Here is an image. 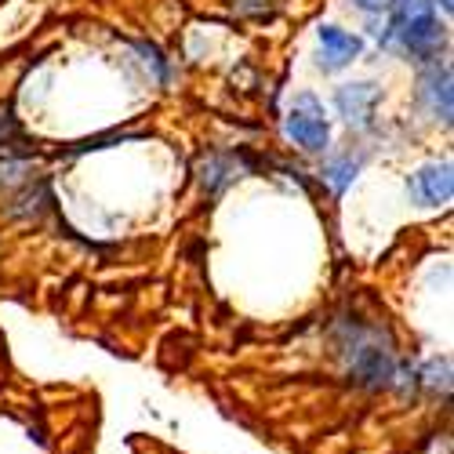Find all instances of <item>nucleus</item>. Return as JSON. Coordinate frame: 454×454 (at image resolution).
<instances>
[{
  "mask_svg": "<svg viewBox=\"0 0 454 454\" xmlns=\"http://www.w3.org/2000/svg\"><path fill=\"white\" fill-rule=\"evenodd\" d=\"M378 36H382V48L407 55L414 62H436L447 41L429 0H393L389 22Z\"/></svg>",
  "mask_w": 454,
  "mask_h": 454,
  "instance_id": "1",
  "label": "nucleus"
},
{
  "mask_svg": "<svg viewBox=\"0 0 454 454\" xmlns=\"http://www.w3.org/2000/svg\"><path fill=\"white\" fill-rule=\"evenodd\" d=\"M338 346L346 353L349 374L360 389H386L396 378V353L393 342L382 338V327H371L364 320H346L342 324V338Z\"/></svg>",
  "mask_w": 454,
  "mask_h": 454,
  "instance_id": "2",
  "label": "nucleus"
},
{
  "mask_svg": "<svg viewBox=\"0 0 454 454\" xmlns=\"http://www.w3.org/2000/svg\"><path fill=\"white\" fill-rule=\"evenodd\" d=\"M284 135L298 149H306V153H324V149L331 145V121H327L324 102L309 91L294 95L287 117H284Z\"/></svg>",
  "mask_w": 454,
  "mask_h": 454,
  "instance_id": "3",
  "label": "nucleus"
},
{
  "mask_svg": "<svg viewBox=\"0 0 454 454\" xmlns=\"http://www.w3.org/2000/svg\"><path fill=\"white\" fill-rule=\"evenodd\" d=\"M364 55V36L342 29V26H320L317 29V66L324 73H342Z\"/></svg>",
  "mask_w": 454,
  "mask_h": 454,
  "instance_id": "4",
  "label": "nucleus"
},
{
  "mask_svg": "<svg viewBox=\"0 0 454 454\" xmlns=\"http://www.w3.org/2000/svg\"><path fill=\"white\" fill-rule=\"evenodd\" d=\"M378 102H382V88L374 81H353V84H342L334 91V109L349 128L356 131H367L374 124V113H378Z\"/></svg>",
  "mask_w": 454,
  "mask_h": 454,
  "instance_id": "5",
  "label": "nucleus"
},
{
  "mask_svg": "<svg viewBox=\"0 0 454 454\" xmlns=\"http://www.w3.org/2000/svg\"><path fill=\"white\" fill-rule=\"evenodd\" d=\"M419 102L426 113L440 124H450L454 113V95H450V66L447 62H429L419 77Z\"/></svg>",
  "mask_w": 454,
  "mask_h": 454,
  "instance_id": "6",
  "label": "nucleus"
},
{
  "mask_svg": "<svg viewBox=\"0 0 454 454\" xmlns=\"http://www.w3.org/2000/svg\"><path fill=\"white\" fill-rule=\"evenodd\" d=\"M411 197L426 204V207H440L454 197V175H450V160H433L422 164L419 171L411 175Z\"/></svg>",
  "mask_w": 454,
  "mask_h": 454,
  "instance_id": "7",
  "label": "nucleus"
},
{
  "mask_svg": "<svg viewBox=\"0 0 454 454\" xmlns=\"http://www.w3.org/2000/svg\"><path fill=\"white\" fill-rule=\"evenodd\" d=\"M240 171H244V160L237 153H211V157H204V164H200V185H204V193L207 197H218Z\"/></svg>",
  "mask_w": 454,
  "mask_h": 454,
  "instance_id": "8",
  "label": "nucleus"
},
{
  "mask_svg": "<svg viewBox=\"0 0 454 454\" xmlns=\"http://www.w3.org/2000/svg\"><path fill=\"white\" fill-rule=\"evenodd\" d=\"M364 153H342V157H334V160H327L324 164V182H327V189H331V193L334 197H342L346 193V189L353 185V178L360 175V168H364Z\"/></svg>",
  "mask_w": 454,
  "mask_h": 454,
  "instance_id": "9",
  "label": "nucleus"
},
{
  "mask_svg": "<svg viewBox=\"0 0 454 454\" xmlns=\"http://www.w3.org/2000/svg\"><path fill=\"white\" fill-rule=\"evenodd\" d=\"M414 386H426V389H433V393H447V386H450V360L443 356H436V360H429L422 371H414Z\"/></svg>",
  "mask_w": 454,
  "mask_h": 454,
  "instance_id": "10",
  "label": "nucleus"
},
{
  "mask_svg": "<svg viewBox=\"0 0 454 454\" xmlns=\"http://www.w3.org/2000/svg\"><path fill=\"white\" fill-rule=\"evenodd\" d=\"M349 4L356 12H364V15H386L393 8V0H349Z\"/></svg>",
  "mask_w": 454,
  "mask_h": 454,
  "instance_id": "11",
  "label": "nucleus"
},
{
  "mask_svg": "<svg viewBox=\"0 0 454 454\" xmlns=\"http://www.w3.org/2000/svg\"><path fill=\"white\" fill-rule=\"evenodd\" d=\"M433 8H443V15H450V0H429Z\"/></svg>",
  "mask_w": 454,
  "mask_h": 454,
  "instance_id": "12",
  "label": "nucleus"
}]
</instances>
